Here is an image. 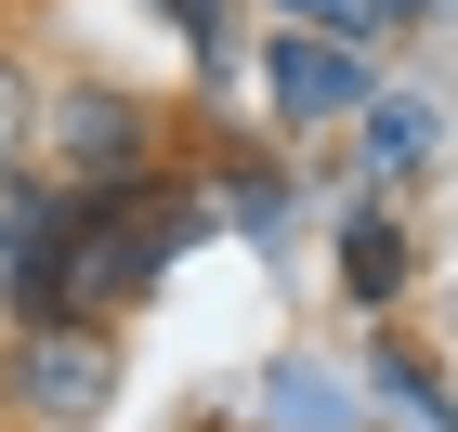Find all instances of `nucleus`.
<instances>
[{"label":"nucleus","mask_w":458,"mask_h":432,"mask_svg":"<svg viewBox=\"0 0 458 432\" xmlns=\"http://www.w3.org/2000/svg\"><path fill=\"white\" fill-rule=\"evenodd\" d=\"M0 406L27 432H92L118 406V341L106 327H13L0 341Z\"/></svg>","instance_id":"nucleus-1"},{"label":"nucleus","mask_w":458,"mask_h":432,"mask_svg":"<svg viewBox=\"0 0 458 432\" xmlns=\"http://www.w3.org/2000/svg\"><path fill=\"white\" fill-rule=\"evenodd\" d=\"M39 157H53L79 197H118V183H144V157H157V106H144V92H106V79H79V92L39 106Z\"/></svg>","instance_id":"nucleus-2"},{"label":"nucleus","mask_w":458,"mask_h":432,"mask_svg":"<svg viewBox=\"0 0 458 432\" xmlns=\"http://www.w3.org/2000/svg\"><path fill=\"white\" fill-rule=\"evenodd\" d=\"M262 92H276L288 131H327V118H367V53H341V39L288 27L276 53H262Z\"/></svg>","instance_id":"nucleus-3"},{"label":"nucleus","mask_w":458,"mask_h":432,"mask_svg":"<svg viewBox=\"0 0 458 432\" xmlns=\"http://www.w3.org/2000/svg\"><path fill=\"white\" fill-rule=\"evenodd\" d=\"M353 157H367V183H406L445 157V106L432 92H367V131H353Z\"/></svg>","instance_id":"nucleus-4"},{"label":"nucleus","mask_w":458,"mask_h":432,"mask_svg":"<svg viewBox=\"0 0 458 432\" xmlns=\"http://www.w3.org/2000/svg\"><path fill=\"white\" fill-rule=\"evenodd\" d=\"M288 27H315V39H341V53H380V39H406V27H458L445 0H276Z\"/></svg>","instance_id":"nucleus-5"},{"label":"nucleus","mask_w":458,"mask_h":432,"mask_svg":"<svg viewBox=\"0 0 458 432\" xmlns=\"http://www.w3.org/2000/svg\"><path fill=\"white\" fill-rule=\"evenodd\" d=\"M39 106H53V92H39V66L0 39V171H27V157H39Z\"/></svg>","instance_id":"nucleus-6"},{"label":"nucleus","mask_w":458,"mask_h":432,"mask_svg":"<svg viewBox=\"0 0 458 432\" xmlns=\"http://www.w3.org/2000/svg\"><path fill=\"white\" fill-rule=\"evenodd\" d=\"M380 394H393V419H420V432H458V406H445V380H432L420 354H393V341H380Z\"/></svg>","instance_id":"nucleus-7"},{"label":"nucleus","mask_w":458,"mask_h":432,"mask_svg":"<svg viewBox=\"0 0 458 432\" xmlns=\"http://www.w3.org/2000/svg\"><path fill=\"white\" fill-rule=\"evenodd\" d=\"M353 288H367V301H393V288H406V223H353Z\"/></svg>","instance_id":"nucleus-8"}]
</instances>
